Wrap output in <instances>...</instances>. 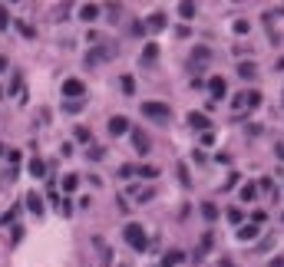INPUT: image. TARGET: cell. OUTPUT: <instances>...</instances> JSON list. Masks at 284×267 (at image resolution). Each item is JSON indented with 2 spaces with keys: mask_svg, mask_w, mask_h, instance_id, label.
<instances>
[{
  "mask_svg": "<svg viewBox=\"0 0 284 267\" xmlns=\"http://www.w3.org/2000/svg\"><path fill=\"white\" fill-rule=\"evenodd\" d=\"M261 106V93L258 89H251V93H241L235 99V109H258Z\"/></svg>",
  "mask_w": 284,
  "mask_h": 267,
  "instance_id": "4",
  "label": "cell"
},
{
  "mask_svg": "<svg viewBox=\"0 0 284 267\" xmlns=\"http://www.w3.org/2000/svg\"><path fill=\"white\" fill-rule=\"evenodd\" d=\"M254 73H258V66H254V63H241V66H238V76H241V79H254Z\"/></svg>",
  "mask_w": 284,
  "mask_h": 267,
  "instance_id": "17",
  "label": "cell"
},
{
  "mask_svg": "<svg viewBox=\"0 0 284 267\" xmlns=\"http://www.w3.org/2000/svg\"><path fill=\"white\" fill-rule=\"evenodd\" d=\"M254 237H258V228H254V224H245V228L238 231V241H254Z\"/></svg>",
  "mask_w": 284,
  "mask_h": 267,
  "instance_id": "16",
  "label": "cell"
},
{
  "mask_svg": "<svg viewBox=\"0 0 284 267\" xmlns=\"http://www.w3.org/2000/svg\"><path fill=\"white\" fill-rule=\"evenodd\" d=\"M76 185H79L76 175H66V178H63V191H76Z\"/></svg>",
  "mask_w": 284,
  "mask_h": 267,
  "instance_id": "20",
  "label": "cell"
},
{
  "mask_svg": "<svg viewBox=\"0 0 284 267\" xmlns=\"http://www.w3.org/2000/svg\"><path fill=\"white\" fill-rule=\"evenodd\" d=\"M86 86L79 83V79H63V96H83Z\"/></svg>",
  "mask_w": 284,
  "mask_h": 267,
  "instance_id": "9",
  "label": "cell"
},
{
  "mask_svg": "<svg viewBox=\"0 0 284 267\" xmlns=\"http://www.w3.org/2000/svg\"><path fill=\"white\" fill-rule=\"evenodd\" d=\"M179 178H182V185H189V168L185 165H179Z\"/></svg>",
  "mask_w": 284,
  "mask_h": 267,
  "instance_id": "31",
  "label": "cell"
},
{
  "mask_svg": "<svg viewBox=\"0 0 284 267\" xmlns=\"http://www.w3.org/2000/svg\"><path fill=\"white\" fill-rule=\"evenodd\" d=\"M166 24H169V20H166V14H152L142 27H146V30H152V33H159V30H166Z\"/></svg>",
  "mask_w": 284,
  "mask_h": 267,
  "instance_id": "8",
  "label": "cell"
},
{
  "mask_svg": "<svg viewBox=\"0 0 284 267\" xmlns=\"http://www.w3.org/2000/svg\"><path fill=\"white\" fill-rule=\"evenodd\" d=\"M179 260H182V251H169V254H166V260H162V267H175Z\"/></svg>",
  "mask_w": 284,
  "mask_h": 267,
  "instance_id": "18",
  "label": "cell"
},
{
  "mask_svg": "<svg viewBox=\"0 0 284 267\" xmlns=\"http://www.w3.org/2000/svg\"><path fill=\"white\" fill-rule=\"evenodd\" d=\"M132 145H135V152H139V155H146V152H149V135L146 132H132Z\"/></svg>",
  "mask_w": 284,
  "mask_h": 267,
  "instance_id": "10",
  "label": "cell"
},
{
  "mask_svg": "<svg viewBox=\"0 0 284 267\" xmlns=\"http://www.w3.org/2000/svg\"><path fill=\"white\" fill-rule=\"evenodd\" d=\"M277 158H281V162H284V142H281V145H277Z\"/></svg>",
  "mask_w": 284,
  "mask_h": 267,
  "instance_id": "33",
  "label": "cell"
},
{
  "mask_svg": "<svg viewBox=\"0 0 284 267\" xmlns=\"http://www.w3.org/2000/svg\"><path fill=\"white\" fill-rule=\"evenodd\" d=\"M10 27V14H7V7H0V30H7Z\"/></svg>",
  "mask_w": 284,
  "mask_h": 267,
  "instance_id": "25",
  "label": "cell"
},
{
  "mask_svg": "<svg viewBox=\"0 0 284 267\" xmlns=\"http://www.w3.org/2000/svg\"><path fill=\"white\" fill-rule=\"evenodd\" d=\"M156 56H159V47H156V43H149V47H146V53H142V60H139V63H142V66H152V63H156Z\"/></svg>",
  "mask_w": 284,
  "mask_h": 267,
  "instance_id": "12",
  "label": "cell"
},
{
  "mask_svg": "<svg viewBox=\"0 0 284 267\" xmlns=\"http://www.w3.org/2000/svg\"><path fill=\"white\" fill-rule=\"evenodd\" d=\"M139 175H142V178H156L159 168H156V165H146V168H139Z\"/></svg>",
  "mask_w": 284,
  "mask_h": 267,
  "instance_id": "24",
  "label": "cell"
},
{
  "mask_svg": "<svg viewBox=\"0 0 284 267\" xmlns=\"http://www.w3.org/2000/svg\"><path fill=\"white\" fill-rule=\"evenodd\" d=\"M17 30L24 33V37H27V40H33V37H37V30H33V27H30V24H17Z\"/></svg>",
  "mask_w": 284,
  "mask_h": 267,
  "instance_id": "23",
  "label": "cell"
},
{
  "mask_svg": "<svg viewBox=\"0 0 284 267\" xmlns=\"http://www.w3.org/2000/svg\"><path fill=\"white\" fill-rule=\"evenodd\" d=\"M27 208H30V211H37V214H43V198H40L37 191H30V195H27Z\"/></svg>",
  "mask_w": 284,
  "mask_h": 267,
  "instance_id": "13",
  "label": "cell"
},
{
  "mask_svg": "<svg viewBox=\"0 0 284 267\" xmlns=\"http://www.w3.org/2000/svg\"><path fill=\"white\" fill-rule=\"evenodd\" d=\"M79 17H83L86 24H93L96 17H99V4H83V7H79Z\"/></svg>",
  "mask_w": 284,
  "mask_h": 267,
  "instance_id": "11",
  "label": "cell"
},
{
  "mask_svg": "<svg viewBox=\"0 0 284 267\" xmlns=\"http://www.w3.org/2000/svg\"><path fill=\"white\" fill-rule=\"evenodd\" d=\"M142 116L156 119V122H169V119H172V109H169L166 102H142Z\"/></svg>",
  "mask_w": 284,
  "mask_h": 267,
  "instance_id": "2",
  "label": "cell"
},
{
  "mask_svg": "<svg viewBox=\"0 0 284 267\" xmlns=\"http://www.w3.org/2000/svg\"><path fill=\"white\" fill-rule=\"evenodd\" d=\"M189 126L198 129V132H208V126H212V122H208L205 112H189Z\"/></svg>",
  "mask_w": 284,
  "mask_h": 267,
  "instance_id": "5",
  "label": "cell"
},
{
  "mask_svg": "<svg viewBox=\"0 0 284 267\" xmlns=\"http://www.w3.org/2000/svg\"><path fill=\"white\" fill-rule=\"evenodd\" d=\"M208 93H212L215 99H221V96L228 93V83H225L221 76H212V79H208Z\"/></svg>",
  "mask_w": 284,
  "mask_h": 267,
  "instance_id": "6",
  "label": "cell"
},
{
  "mask_svg": "<svg viewBox=\"0 0 284 267\" xmlns=\"http://www.w3.org/2000/svg\"><path fill=\"white\" fill-rule=\"evenodd\" d=\"M109 56H116V47H109V43H103V47H96L93 53H86V66H96V63H103V60H109Z\"/></svg>",
  "mask_w": 284,
  "mask_h": 267,
  "instance_id": "3",
  "label": "cell"
},
{
  "mask_svg": "<svg viewBox=\"0 0 284 267\" xmlns=\"http://www.w3.org/2000/svg\"><path fill=\"white\" fill-rule=\"evenodd\" d=\"M202 214H205L208 221H215L218 218V208H215V204H202Z\"/></svg>",
  "mask_w": 284,
  "mask_h": 267,
  "instance_id": "21",
  "label": "cell"
},
{
  "mask_svg": "<svg viewBox=\"0 0 284 267\" xmlns=\"http://www.w3.org/2000/svg\"><path fill=\"white\" fill-rule=\"evenodd\" d=\"M132 175H135L132 165H122V168H119V178H132Z\"/></svg>",
  "mask_w": 284,
  "mask_h": 267,
  "instance_id": "26",
  "label": "cell"
},
{
  "mask_svg": "<svg viewBox=\"0 0 284 267\" xmlns=\"http://www.w3.org/2000/svg\"><path fill=\"white\" fill-rule=\"evenodd\" d=\"M109 132L112 135H126L129 132V119L126 116H112L109 119Z\"/></svg>",
  "mask_w": 284,
  "mask_h": 267,
  "instance_id": "7",
  "label": "cell"
},
{
  "mask_svg": "<svg viewBox=\"0 0 284 267\" xmlns=\"http://www.w3.org/2000/svg\"><path fill=\"white\" fill-rule=\"evenodd\" d=\"M122 237H126V244L132 247V251H139V254L149 247V234L142 231V224H126V228H122Z\"/></svg>",
  "mask_w": 284,
  "mask_h": 267,
  "instance_id": "1",
  "label": "cell"
},
{
  "mask_svg": "<svg viewBox=\"0 0 284 267\" xmlns=\"http://www.w3.org/2000/svg\"><path fill=\"white\" fill-rule=\"evenodd\" d=\"M122 93H126V96H132V93H135V83H132V76H122Z\"/></svg>",
  "mask_w": 284,
  "mask_h": 267,
  "instance_id": "22",
  "label": "cell"
},
{
  "mask_svg": "<svg viewBox=\"0 0 284 267\" xmlns=\"http://www.w3.org/2000/svg\"><path fill=\"white\" fill-rule=\"evenodd\" d=\"M179 17H182V20H195V4L182 0V4H179Z\"/></svg>",
  "mask_w": 284,
  "mask_h": 267,
  "instance_id": "14",
  "label": "cell"
},
{
  "mask_svg": "<svg viewBox=\"0 0 284 267\" xmlns=\"http://www.w3.org/2000/svg\"><path fill=\"white\" fill-rule=\"evenodd\" d=\"M228 221H231V224H241V211H238V208H231V211H228Z\"/></svg>",
  "mask_w": 284,
  "mask_h": 267,
  "instance_id": "27",
  "label": "cell"
},
{
  "mask_svg": "<svg viewBox=\"0 0 284 267\" xmlns=\"http://www.w3.org/2000/svg\"><path fill=\"white\" fill-rule=\"evenodd\" d=\"M30 175H33V178H43V175H47V165H43V158H33V162H30Z\"/></svg>",
  "mask_w": 284,
  "mask_h": 267,
  "instance_id": "15",
  "label": "cell"
},
{
  "mask_svg": "<svg viewBox=\"0 0 284 267\" xmlns=\"http://www.w3.org/2000/svg\"><path fill=\"white\" fill-rule=\"evenodd\" d=\"M235 33H248V20H235Z\"/></svg>",
  "mask_w": 284,
  "mask_h": 267,
  "instance_id": "30",
  "label": "cell"
},
{
  "mask_svg": "<svg viewBox=\"0 0 284 267\" xmlns=\"http://www.w3.org/2000/svg\"><path fill=\"white\" fill-rule=\"evenodd\" d=\"M76 139H79V142H89V129L79 126V129H76Z\"/></svg>",
  "mask_w": 284,
  "mask_h": 267,
  "instance_id": "29",
  "label": "cell"
},
{
  "mask_svg": "<svg viewBox=\"0 0 284 267\" xmlns=\"http://www.w3.org/2000/svg\"><path fill=\"white\" fill-rule=\"evenodd\" d=\"M254 191H258V188H254L251 181H248V185H241V201H254Z\"/></svg>",
  "mask_w": 284,
  "mask_h": 267,
  "instance_id": "19",
  "label": "cell"
},
{
  "mask_svg": "<svg viewBox=\"0 0 284 267\" xmlns=\"http://www.w3.org/2000/svg\"><path fill=\"white\" fill-rule=\"evenodd\" d=\"M7 66H10V63H7V56H0V73L7 70Z\"/></svg>",
  "mask_w": 284,
  "mask_h": 267,
  "instance_id": "32",
  "label": "cell"
},
{
  "mask_svg": "<svg viewBox=\"0 0 284 267\" xmlns=\"http://www.w3.org/2000/svg\"><path fill=\"white\" fill-rule=\"evenodd\" d=\"M56 208H60V214H63V218H66V214H73V204H66V201H60Z\"/></svg>",
  "mask_w": 284,
  "mask_h": 267,
  "instance_id": "28",
  "label": "cell"
}]
</instances>
